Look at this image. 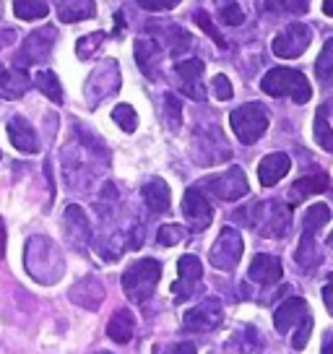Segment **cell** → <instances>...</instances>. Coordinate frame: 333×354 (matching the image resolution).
I'll return each instance as SVG.
<instances>
[{"instance_id":"cell-1","label":"cell","mask_w":333,"mask_h":354,"mask_svg":"<svg viewBox=\"0 0 333 354\" xmlns=\"http://www.w3.org/2000/svg\"><path fill=\"white\" fill-rule=\"evenodd\" d=\"M237 221H245V227H253L263 237H284L292 224V214L278 201H260L247 209H240L234 214Z\"/></svg>"},{"instance_id":"cell-2","label":"cell","mask_w":333,"mask_h":354,"mask_svg":"<svg viewBox=\"0 0 333 354\" xmlns=\"http://www.w3.org/2000/svg\"><path fill=\"white\" fill-rule=\"evenodd\" d=\"M159 279H162V266H159V261H154V258L135 261L122 274V292H125V297L131 299V302L141 305V302H146V299L154 295Z\"/></svg>"},{"instance_id":"cell-3","label":"cell","mask_w":333,"mask_h":354,"mask_svg":"<svg viewBox=\"0 0 333 354\" xmlns=\"http://www.w3.org/2000/svg\"><path fill=\"white\" fill-rule=\"evenodd\" d=\"M260 88L268 97H289L297 104H305L312 97L310 81L300 71H292V68H271L260 81Z\"/></svg>"},{"instance_id":"cell-4","label":"cell","mask_w":333,"mask_h":354,"mask_svg":"<svg viewBox=\"0 0 333 354\" xmlns=\"http://www.w3.org/2000/svg\"><path fill=\"white\" fill-rule=\"evenodd\" d=\"M229 125H232L234 136L242 141V144H256L258 138L268 131V112L263 104L258 102H247L242 107L229 115Z\"/></svg>"},{"instance_id":"cell-5","label":"cell","mask_w":333,"mask_h":354,"mask_svg":"<svg viewBox=\"0 0 333 354\" xmlns=\"http://www.w3.org/2000/svg\"><path fill=\"white\" fill-rule=\"evenodd\" d=\"M26 268L37 281L42 279V268H50L55 281L63 277V258H60L55 243L47 237H32L26 245Z\"/></svg>"},{"instance_id":"cell-6","label":"cell","mask_w":333,"mask_h":354,"mask_svg":"<svg viewBox=\"0 0 333 354\" xmlns=\"http://www.w3.org/2000/svg\"><path fill=\"white\" fill-rule=\"evenodd\" d=\"M57 32L53 26H42L32 32L26 39H23L21 50L16 53V68H29L37 66V63H45L50 53H53V42H55Z\"/></svg>"},{"instance_id":"cell-7","label":"cell","mask_w":333,"mask_h":354,"mask_svg":"<svg viewBox=\"0 0 333 354\" xmlns=\"http://www.w3.org/2000/svg\"><path fill=\"white\" fill-rule=\"evenodd\" d=\"M242 237L237 230L232 227H224L219 237H216V243L211 245V253H209V261H211L213 268H219V271H232L234 266L240 263V258H242Z\"/></svg>"},{"instance_id":"cell-8","label":"cell","mask_w":333,"mask_h":354,"mask_svg":"<svg viewBox=\"0 0 333 354\" xmlns=\"http://www.w3.org/2000/svg\"><path fill=\"white\" fill-rule=\"evenodd\" d=\"M312 42V29L307 24H289L281 32L274 37V55L284 57V60H292V57H300Z\"/></svg>"},{"instance_id":"cell-9","label":"cell","mask_w":333,"mask_h":354,"mask_svg":"<svg viewBox=\"0 0 333 354\" xmlns=\"http://www.w3.org/2000/svg\"><path fill=\"white\" fill-rule=\"evenodd\" d=\"M203 185L209 188V193H213L216 198L222 201H237L242 198V196H247V190H250L247 177H245V172L240 167H229L222 175H213L209 180H203Z\"/></svg>"},{"instance_id":"cell-10","label":"cell","mask_w":333,"mask_h":354,"mask_svg":"<svg viewBox=\"0 0 333 354\" xmlns=\"http://www.w3.org/2000/svg\"><path fill=\"white\" fill-rule=\"evenodd\" d=\"M146 32L151 34V39H156V42L162 44V50H166L172 57H180L182 53H188L190 44H193V37L182 26H178V24L151 21L146 26Z\"/></svg>"},{"instance_id":"cell-11","label":"cell","mask_w":333,"mask_h":354,"mask_svg":"<svg viewBox=\"0 0 333 354\" xmlns=\"http://www.w3.org/2000/svg\"><path fill=\"white\" fill-rule=\"evenodd\" d=\"M224 318V308L222 302L216 297H209L203 299L200 305L196 308H190L185 313V331H193V333H206V331H213V328H219V323Z\"/></svg>"},{"instance_id":"cell-12","label":"cell","mask_w":333,"mask_h":354,"mask_svg":"<svg viewBox=\"0 0 333 354\" xmlns=\"http://www.w3.org/2000/svg\"><path fill=\"white\" fill-rule=\"evenodd\" d=\"M182 214H185L190 232H203L213 219L211 203L206 201V196L198 188L185 190V196H182Z\"/></svg>"},{"instance_id":"cell-13","label":"cell","mask_w":333,"mask_h":354,"mask_svg":"<svg viewBox=\"0 0 333 354\" xmlns=\"http://www.w3.org/2000/svg\"><path fill=\"white\" fill-rule=\"evenodd\" d=\"M203 277V266L196 255H182L178 261V281L172 284V295L175 302H185V299L196 292V284Z\"/></svg>"},{"instance_id":"cell-14","label":"cell","mask_w":333,"mask_h":354,"mask_svg":"<svg viewBox=\"0 0 333 354\" xmlns=\"http://www.w3.org/2000/svg\"><path fill=\"white\" fill-rule=\"evenodd\" d=\"M203 60L198 57H190V60H180L178 68H175V73L180 78V88H182V94H188L190 100L196 102H203L206 100V88H203Z\"/></svg>"},{"instance_id":"cell-15","label":"cell","mask_w":333,"mask_h":354,"mask_svg":"<svg viewBox=\"0 0 333 354\" xmlns=\"http://www.w3.org/2000/svg\"><path fill=\"white\" fill-rule=\"evenodd\" d=\"M310 315V308L302 297H289L284 299L281 305L274 313V326H276L278 333H289L294 326H300L305 318Z\"/></svg>"},{"instance_id":"cell-16","label":"cell","mask_w":333,"mask_h":354,"mask_svg":"<svg viewBox=\"0 0 333 354\" xmlns=\"http://www.w3.org/2000/svg\"><path fill=\"white\" fill-rule=\"evenodd\" d=\"M86 84H102L99 88H94L91 94H86L91 104H97L99 100H104V97L115 94V91L120 88V71H117V63H115V60L102 63V66L89 76V81H86Z\"/></svg>"},{"instance_id":"cell-17","label":"cell","mask_w":333,"mask_h":354,"mask_svg":"<svg viewBox=\"0 0 333 354\" xmlns=\"http://www.w3.org/2000/svg\"><path fill=\"white\" fill-rule=\"evenodd\" d=\"M247 277L253 279L256 284H263V287H271L276 284L278 279L284 277V268H281V261L276 255H268V253H258L253 261H250V271Z\"/></svg>"},{"instance_id":"cell-18","label":"cell","mask_w":333,"mask_h":354,"mask_svg":"<svg viewBox=\"0 0 333 354\" xmlns=\"http://www.w3.org/2000/svg\"><path fill=\"white\" fill-rule=\"evenodd\" d=\"M328 188H331V177L325 175V172H315V175L300 177V180L292 183V188H289V206H297V203L307 201L310 196L325 193Z\"/></svg>"},{"instance_id":"cell-19","label":"cell","mask_w":333,"mask_h":354,"mask_svg":"<svg viewBox=\"0 0 333 354\" xmlns=\"http://www.w3.org/2000/svg\"><path fill=\"white\" fill-rule=\"evenodd\" d=\"M8 138H11V144L23 151V154H37L39 151V138H37V133H34L32 122L21 118V115H16L8 120Z\"/></svg>"},{"instance_id":"cell-20","label":"cell","mask_w":333,"mask_h":354,"mask_svg":"<svg viewBox=\"0 0 333 354\" xmlns=\"http://www.w3.org/2000/svg\"><path fill=\"white\" fill-rule=\"evenodd\" d=\"M162 57H164V50L159 47L156 39H135V60H138V68H141L151 81L159 78Z\"/></svg>"},{"instance_id":"cell-21","label":"cell","mask_w":333,"mask_h":354,"mask_svg":"<svg viewBox=\"0 0 333 354\" xmlns=\"http://www.w3.org/2000/svg\"><path fill=\"white\" fill-rule=\"evenodd\" d=\"M66 232H68V240L76 245V248H86L91 240V227H89V219H86V214L81 206H68L66 209Z\"/></svg>"},{"instance_id":"cell-22","label":"cell","mask_w":333,"mask_h":354,"mask_svg":"<svg viewBox=\"0 0 333 354\" xmlns=\"http://www.w3.org/2000/svg\"><path fill=\"white\" fill-rule=\"evenodd\" d=\"M289 169H292V159H289L287 154L276 151V154H268L266 159L258 165V180H260V185L271 188V185H276L281 177L289 175Z\"/></svg>"},{"instance_id":"cell-23","label":"cell","mask_w":333,"mask_h":354,"mask_svg":"<svg viewBox=\"0 0 333 354\" xmlns=\"http://www.w3.org/2000/svg\"><path fill=\"white\" fill-rule=\"evenodd\" d=\"M70 299H73L76 305H81V308L97 310L102 305V299H104V287L99 284V279L86 277L70 289Z\"/></svg>"},{"instance_id":"cell-24","label":"cell","mask_w":333,"mask_h":354,"mask_svg":"<svg viewBox=\"0 0 333 354\" xmlns=\"http://www.w3.org/2000/svg\"><path fill=\"white\" fill-rule=\"evenodd\" d=\"M29 86H32V81H29L23 68L0 66V97H6V100H19Z\"/></svg>"},{"instance_id":"cell-25","label":"cell","mask_w":333,"mask_h":354,"mask_svg":"<svg viewBox=\"0 0 333 354\" xmlns=\"http://www.w3.org/2000/svg\"><path fill=\"white\" fill-rule=\"evenodd\" d=\"M133 331H135V321H133V313L128 308L117 310L110 318V323H107V336L115 344H128L133 339Z\"/></svg>"},{"instance_id":"cell-26","label":"cell","mask_w":333,"mask_h":354,"mask_svg":"<svg viewBox=\"0 0 333 354\" xmlns=\"http://www.w3.org/2000/svg\"><path fill=\"white\" fill-rule=\"evenodd\" d=\"M141 196H144V203L154 214L169 211V185H166L164 180H159V177L149 180L144 185V190H141Z\"/></svg>"},{"instance_id":"cell-27","label":"cell","mask_w":333,"mask_h":354,"mask_svg":"<svg viewBox=\"0 0 333 354\" xmlns=\"http://www.w3.org/2000/svg\"><path fill=\"white\" fill-rule=\"evenodd\" d=\"M94 13H97L94 0H60L57 3V16L63 24L84 21V19H91Z\"/></svg>"},{"instance_id":"cell-28","label":"cell","mask_w":333,"mask_h":354,"mask_svg":"<svg viewBox=\"0 0 333 354\" xmlns=\"http://www.w3.org/2000/svg\"><path fill=\"white\" fill-rule=\"evenodd\" d=\"M312 136H315V141H318L321 149L333 151V128H331V122H328V110H325V107H318V112H315Z\"/></svg>"},{"instance_id":"cell-29","label":"cell","mask_w":333,"mask_h":354,"mask_svg":"<svg viewBox=\"0 0 333 354\" xmlns=\"http://www.w3.org/2000/svg\"><path fill=\"white\" fill-rule=\"evenodd\" d=\"M13 13L21 19V21H37V19H45L50 13L47 0H16L13 3Z\"/></svg>"},{"instance_id":"cell-30","label":"cell","mask_w":333,"mask_h":354,"mask_svg":"<svg viewBox=\"0 0 333 354\" xmlns=\"http://www.w3.org/2000/svg\"><path fill=\"white\" fill-rule=\"evenodd\" d=\"M297 263L302 266V271H312L318 266V250H315V232H302L300 248H297Z\"/></svg>"},{"instance_id":"cell-31","label":"cell","mask_w":333,"mask_h":354,"mask_svg":"<svg viewBox=\"0 0 333 354\" xmlns=\"http://www.w3.org/2000/svg\"><path fill=\"white\" fill-rule=\"evenodd\" d=\"M34 86L39 88L47 100L55 102V104L63 102V86H60V81H57V76L53 71H39V73L34 76Z\"/></svg>"},{"instance_id":"cell-32","label":"cell","mask_w":333,"mask_h":354,"mask_svg":"<svg viewBox=\"0 0 333 354\" xmlns=\"http://www.w3.org/2000/svg\"><path fill=\"white\" fill-rule=\"evenodd\" d=\"M315 76L321 78L323 84L333 86V39L323 44V53L315 60Z\"/></svg>"},{"instance_id":"cell-33","label":"cell","mask_w":333,"mask_h":354,"mask_svg":"<svg viewBox=\"0 0 333 354\" xmlns=\"http://www.w3.org/2000/svg\"><path fill=\"white\" fill-rule=\"evenodd\" d=\"M331 221V209L325 206V203H315V206H310L307 209V214H305V232H318L321 227H325Z\"/></svg>"},{"instance_id":"cell-34","label":"cell","mask_w":333,"mask_h":354,"mask_svg":"<svg viewBox=\"0 0 333 354\" xmlns=\"http://www.w3.org/2000/svg\"><path fill=\"white\" fill-rule=\"evenodd\" d=\"M266 8L274 13H292V16H302L307 13V0H266Z\"/></svg>"},{"instance_id":"cell-35","label":"cell","mask_w":333,"mask_h":354,"mask_svg":"<svg viewBox=\"0 0 333 354\" xmlns=\"http://www.w3.org/2000/svg\"><path fill=\"white\" fill-rule=\"evenodd\" d=\"M112 120L120 125L125 133H133L138 128V115L131 104H117L115 110H112Z\"/></svg>"},{"instance_id":"cell-36","label":"cell","mask_w":333,"mask_h":354,"mask_svg":"<svg viewBox=\"0 0 333 354\" xmlns=\"http://www.w3.org/2000/svg\"><path fill=\"white\" fill-rule=\"evenodd\" d=\"M188 237V230L185 227H180V224H164L159 234H156V243L162 245V248H172V245L182 243Z\"/></svg>"},{"instance_id":"cell-37","label":"cell","mask_w":333,"mask_h":354,"mask_svg":"<svg viewBox=\"0 0 333 354\" xmlns=\"http://www.w3.org/2000/svg\"><path fill=\"white\" fill-rule=\"evenodd\" d=\"M219 19H222L224 26H240V24H245V13L234 0H222L219 3Z\"/></svg>"},{"instance_id":"cell-38","label":"cell","mask_w":333,"mask_h":354,"mask_svg":"<svg viewBox=\"0 0 333 354\" xmlns=\"http://www.w3.org/2000/svg\"><path fill=\"white\" fill-rule=\"evenodd\" d=\"M164 115H166L169 128H172V131H178L180 122H182V102H180L175 94H166L164 97Z\"/></svg>"},{"instance_id":"cell-39","label":"cell","mask_w":333,"mask_h":354,"mask_svg":"<svg viewBox=\"0 0 333 354\" xmlns=\"http://www.w3.org/2000/svg\"><path fill=\"white\" fill-rule=\"evenodd\" d=\"M102 42H104V32H94V34H89V37H81L76 47V55L81 57V60H86V57H91L97 53V47H99Z\"/></svg>"},{"instance_id":"cell-40","label":"cell","mask_w":333,"mask_h":354,"mask_svg":"<svg viewBox=\"0 0 333 354\" xmlns=\"http://www.w3.org/2000/svg\"><path fill=\"white\" fill-rule=\"evenodd\" d=\"M196 24H198L200 29L209 34L213 42L219 44V47H227V39H224L222 34L216 32V26H213V21H211V16H209V13H206V11H198V13H196Z\"/></svg>"},{"instance_id":"cell-41","label":"cell","mask_w":333,"mask_h":354,"mask_svg":"<svg viewBox=\"0 0 333 354\" xmlns=\"http://www.w3.org/2000/svg\"><path fill=\"white\" fill-rule=\"evenodd\" d=\"M224 141V136H222V131L216 133V144H219V162H224V159H229L232 156V149L227 144H222ZM203 146H209V154H206V159H203V165H213V156H211V144H203V141H196V149H203Z\"/></svg>"},{"instance_id":"cell-42","label":"cell","mask_w":333,"mask_h":354,"mask_svg":"<svg viewBox=\"0 0 333 354\" xmlns=\"http://www.w3.org/2000/svg\"><path fill=\"white\" fill-rule=\"evenodd\" d=\"M211 86H213V97L219 102H229L232 100V84H229V78L224 76V73H219V76H213L211 81Z\"/></svg>"},{"instance_id":"cell-43","label":"cell","mask_w":333,"mask_h":354,"mask_svg":"<svg viewBox=\"0 0 333 354\" xmlns=\"http://www.w3.org/2000/svg\"><path fill=\"white\" fill-rule=\"evenodd\" d=\"M310 333H312V315H307L305 321L297 326V333H294V349H305L307 346V339H310Z\"/></svg>"},{"instance_id":"cell-44","label":"cell","mask_w":333,"mask_h":354,"mask_svg":"<svg viewBox=\"0 0 333 354\" xmlns=\"http://www.w3.org/2000/svg\"><path fill=\"white\" fill-rule=\"evenodd\" d=\"M141 8L146 11H169V8H175L180 0H135Z\"/></svg>"},{"instance_id":"cell-45","label":"cell","mask_w":333,"mask_h":354,"mask_svg":"<svg viewBox=\"0 0 333 354\" xmlns=\"http://www.w3.org/2000/svg\"><path fill=\"white\" fill-rule=\"evenodd\" d=\"M323 302H325V308H328V313L333 315V277L331 281L323 287Z\"/></svg>"},{"instance_id":"cell-46","label":"cell","mask_w":333,"mask_h":354,"mask_svg":"<svg viewBox=\"0 0 333 354\" xmlns=\"http://www.w3.org/2000/svg\"><path fill=\"white\" fill-rule=\"evenodd\" d=\"M172 354H196V346H193V344H178V346L172 349Z\"/></svg>"},{"instance_id":"cell-47","label":"cell","mask_w":333,"mask_h":354,"mask_svg":"<svg viewBox=\"0 0 333 354\" xmlns=\"http://www.w3.org/2000/svg\"><path fill=\"white\" fill-rule=\"evenodd\" d=\"M6 255V221L0 216V258Z\"/></svg>"},{"instance_id":"cell-48","label":"cell","mask_w":333,"mask_h":354,"mask_svg":"<svg viewBox=\"0 0 333 354\" xmlns=\"http://www.w3.org/2000/svg\"><path fill=\"white\" fill-rule=\"evenodd\" d=\"M323 354H333V336H328V339L323 342Z\"/></svg>"},{"instance_id":"cell-49","label":"cell","mask_w":333,"mask_h":354,"mask_svg":"<svg viewBox=\"0 0 333 354\" xmlns=\"http://www.w3.org/2000/svg\"><path fill=\"white\" fill-rule=\"evenodd\" d=\"M323 13H325V16H333V0H323Z\"/></svg>"},{"instance_id":"cell-50","label":"cell","mask_w":333,"mask_h":354,"mask_svg":"<svg viewBox=\"0 0 333 354\" xmlns=\"http://www.w3.org/2000/svg\"><path fill=\"white\" fill-rule=\"evenodd\" d=\"M115 21H117V26H115V34H122V13H117V16H115Z\"/></svg>"},{"instance_id":"cell-51","label":"cell","mask_w":333,"mask_h":354,"mask_svg":"<svg viewBox=\"0 0 333 354\" xmlns=\"http://www.w3.org/2000/svg\"><path fill=\"white\" fill-rule=\"evenodd\" d=\"M328 248H331V250H333V232L328 234Z\"/></svg>"},{"instance_id":"cell-52","label":"cell","mask_w":333,"mask_h":354,"mask_svg":"<svg viewBox=\"0 0 333 354\" xmlns=\"http://www.w3.org/2000/svg\"><path fill=\"white\" fill-rule=\"evenodd\" d=\"M99 354H112V352H99Z\"/></svg>"}]
</instances>
